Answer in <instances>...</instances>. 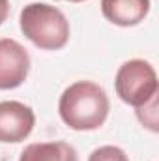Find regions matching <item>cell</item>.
Instances as JSON below:
<instances>
[{
  "label": "cell",
  "instance_id": "1",
  "mask_svg": "<svg viewBox=\"0 0 159 161\" xmlns=\"http://www.w3.org/2000/svg\"><path fill=\"white\" fill-rule=\"evenodd\" d=\"M109 109L111 103L107 92L92 80L69 84L58 101L62 122L75 131H94L101 127L109 116Z\"/></svg>",
  "mask_w": 159,
  "mask_h": 161
},
{
  "label": "cell",
  "instance_id": "2",
  "mask_svg": "<svg viewBox=\"0 0 159 161\" xmlns=\"http://www.w3.org/2000/svg\"><path fill=\"white\" fill-rule=\"evenodd\" d=\"M19 26L25 38L43 51H58L69 40V23L66 15L43 2H32L21 9Z\"/></svg>",
  "mask_w": 159,
  "mask_h": 161
},
{
  "label": "cell",
  "instance_id": "3",
  "mask_svg": "<svg viewBox=\"0 0 159 161\" xmlns=\"http://www.w3.org/2000/svg\"><path fill=\"white\" fill-rule=\"evenodd\" d=\"M114 88L123 103L137 109L144 107L157 96V73L146 60H127L116 71Z\"/></svg>",
  "mask_w": 159,
  "mask_h": 161
},
{
  "label": "cell",
  "instance_id": "4",
  "mask_svg": "<svg viewBox=\"0 0 159 161\" xmlns=\"http://www.w3.org/2000/svg\"><path fill=\"white\" fill-rule=\"evenodd\" d=\"M30 71L28 51L15 40H0V90L21 86Z\"/></svg>",
  "mask_w": 159,
  "mask_h": 161
},
{
  "label": "cell",
  "instance_id": "5",
  "mask_svg": "<svg viewBox=\"0 0 159 161\" xmlns=\"http://www.w3.org/2000/svg\"><path fill=\"white\" fill-rule=\"evenodd\" d=\"M36 124L32 107L21 101H0V142L25 141Z\"/></svg>",
  "mask_w": 159,
  "mask_h": 161
},
{
  "label": "cell",
  "instance_id": "6",
  "mask_svg": "<svg viewBox=\"0 0 159 161\" xmlns=\"http://www.w3.org/2000/svg\"><path fill=\"white\" fill-rule=\"evenodd\" d=\"M101 13L116 26H135L150 13V0H101Z\"/></svg>",
  "mask_w": 159,
  "mask_h": 161
},
{
  "label": "cell",
  "instance_id": "7",
  "mask_svg": "<svg viewBox=\"0 0 159 161\" xmlns=\"http://www.w3.org/2000/svg\"><path fill=\"white\" fill-rule=\"evenodd\" d=\"M19 161H79V156L71 144L64 141H54L28 144L21 152Z\"/></svg>",
  "mask_w": 159,
  "mask_h": 161
},
{
  "label": "cell",
  "instance_id": "8",
  "mask_svg": "<svg viewBox=\"0 0 159 161\" xmlns=\"http://www.w3.org/2000/svg\"><path fill=\"white\" fill-rule=\"evenodd\" d=\"M88 161H129V158L125 156V152H123L122 148L107 144V146L96 148V150L90 154Z\"/></svg>",
  "mask_w": 159,
  "mask_h": 161
},
{
  "label": "cell",
  "instance_id": "9",
  "mask_svg": "<svg viewBox=\"0 0 159 161\" xmlns=\"http://www.w3.org/2000/svg\"><path fill=\"white\" fill-rule=\"evenodd\" d=\"M9 15V0H0V25L8 19Z\"/></svg>",
  "mask_w": 159,
  "mask_h": 161
},
{
  "label": "cell",
  "instance_id": "10",
  "mask_svg": "<svg viewBox=\"0 0 159 161\" xmlns=\"http://www.w3.org/2000/svg\"><path fill=\"white\" fill-rule=\"evenodd\" d=\"M68 2H84V0H68Z\"/></svg>",
  "mask_w": 159,
  "mask_h": 161
}]
</instances>
